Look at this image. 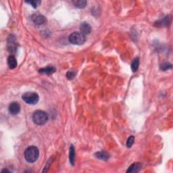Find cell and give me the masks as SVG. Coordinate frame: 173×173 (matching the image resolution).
Returning <instances> with one entry per match:
<instances>
[{
    "mask_svg": "<svg viewBox=\"0 0 173 173\" xmlns=\"http://www.w3.org/2000/svg\"><path fill=\"white\" fill-rule=\"evenodd\" d=\"M39 149L35 146H29L24 151L25 160L29 163H33L36 162L39 158Z\"/></svg>",
    "mask_w": 173,
    "mask_h": 173,
    "instance_id": "obj_1",
    "label": "cell"
},
{
    "mask_svg": "<svg viewBox=\"0 0 173 173\" xmlns=\"http://www.w3.org/2000/svg\"><path fill=\"white\" fill-rule=\"evenodd\" d=\"M95 156L97 158H99V159L102 160H105L106 161L110 158V155L109 153H107L106 151H98V152H96L95 153Z\"/></svg>",
    "mask_w": 173,
    "mask_h": 173,
    "instance_id": "obj_11",
    "label": "cell"
},
{
    "mask_svg": "<svg viewBox=\"0 0 173 173\" xmlns=\"http://www.w3.org/2000/svg\"><path fill=\"white\" fill-rule=\"evenodd\" d=\"M172 64H170L168 62H164L163 64H162L160 65V69L162 70L163 71H166L167 70H169L170 68H172Z\"/></svg>",
    "mask_w": 173,
    "mask_h": 173,
    "instance_id": "obj_17",
    "label": "cell"
},
{
    "mask_svg": "<svg viewBox=\"0 0 173 173\" xmlns=\"http://www.w3.org/2000/svg\"><path fill=\"white\" fill-rule=\"evenodd\" d=\"M80 32L83 33L84 35H89L91 31V27L87 22H83L80 26Z\"/></svg>",
    "mask_w": 173,
    "mask_h": 173,
    "instance_id": "obj_9",
    "label": "cell"
},
{
    "mask_svg": "<svg viewBox=\"0 0 173 173\" xmlns=\"http://www.w3.org/2000/svg\"><path fill=\"white\" fill-rule=\"evenodd\" d=\"M139 60L138 58H136L134 59V60L133 61L132 64H131V69L133 72H136L137 70L139 68Z\"/></svg>",
    "mask_w": 173,
    "mask_h": 173,
    "instance_id": "obj_16",
    "label": "cell"
},
{
    "mask_svg": "<svg viewBox=\"0 0 173 173\" xmlns=\"http://www.w3.org/2000/svg\"><path fill=\"white\" fill-rule=\"evenodd\" d=\"M170 22V19L169 18V16H166L162 20H158V22H156V25L158 27H163V26H167L168 25V23Z\"/></svg>",
    "mask_w": 173,
    "mask_h": 173,
    "instance_id": "obj_14",
    "label": "cell"
},
{
    "mask_svg": "<svg viewBox=\"0 0 173 173\" xmlns=\"http://www.w3.org/2000/svg\"><path fill=\"white\" fill-rule=\"evenodd\" d=\"M32 20L36 25H43L47 22V19L41 14L35 13L32 16Z\"/></svg>",
    "mask_w": 173,
    "mask_h": 173,
    "instance_id": "obj_6",
    "label": "cell"
},
{
    "mask_svg": "<svg viewBox=\"0 0 173 173\" xmlns=\"http://www.w3.org/2000/svg\"><path fill=\"white\" fill-rule=\"evenodd\" d=\"M9 112L12 115H16L20 110V106L18 102H12L8 107Z\"/></svg>",
    "mask_w": 173,
    "mask_h": 173,
    "instance_id": "obj_7",
    "label": "cell"
},
{
    "mask_svg": "<svg viewBox=\"0 0 173 173\" xmlns=\"http://www.w3.org/2000/svg\"><path fill=\"white\" fill-rule=\"evenodd\" d=\"M7 47L8 50L10 54H15L17 50V43L16 41L15 36L10 35L7 39Z\"/></svg>",
    "mask_w": 173,
    "mask_h": 173,
    "instance_id": "obj_5",
    "label": "cell"
},
{
    "mask_svg": "<svg viewBox=\"0 0 173 173\" xmlns=\"http://www.w3.org/2000/svg\"><path fill=\"white\" fill-rule=\"evenodd\" d=\"M73 2L75 7L78 8H84L87 3V2L85 0H76V1H73Z\"/></svg>",
    "mask_w": 173,
    "mask_h": 173,
    "instance_id": "obj_15",
    "label": "cell"
},
{
    "mask_svg": "<svg viewBox=\"0 0 173 173\" xmlns=\"http://www.w3.org/2000/svg\"><path fill=\"white\" fill-rule=\"evenodd\" d=\"M39 72L42 74H47V75H52L56 72V68L53 66H47L45 68L39 69Z\"/></svg>",
    "mask_w": 173,
    "mask_h": 173,
    "instance_id": "obj_13",
    "label": "cell"
},
{
    "mask_svg": "<svg viewBox=\"0 0 173 173\" xmlns=\"http://www.w3.org/2000/svg\"><path fill=\"white\" fill-rule=\"evenodd\" d=\"M141 166H142V164H141L140 162H135V163L131 164L128 168L126 172L128 173H136L138 172L139 170H141Z\"/></svg>",
    "mask_w": 173,
    "mask_h": 173,
    "instance_id": "obj_8",
    "label": "cell"
},
{
    "mask_svg": "<svg viewBox=\"0 0 173 173\" xmlns=\"http://www.w3.org/2000/svg\"><path fill=\"white\" fill-rule=\"evenodd\" d=\"M33 121L37 125H43L48 121L47 114L42 110H36L33 114Z\"/></svg>",
    "mask_w": 173,
    "mask_h": 173,
    "instance_id": "obj_2",
    "label": "cell"
},
{
    "mask_svg": "<svg viewBox=\"0 0 173 173\" xmlns=\"http://www.w3.org/2000/svg\"><path fill=\"white\" fill-rule=\"evenodd\" d=\"M22 99L27 104L35 105L39 102V97L35 92H26L22 96Z\"/></svg>",
    "mask_w": 173,
    "mask_h": 173,
    "instance_id": "obj_4",
    "label": "cell"
},
{
    "mask_svg": "<svg viewBox=\"0 0 173 173\" xmlns=\"http://www.w3.org/2000/svg\"><path fill=\"white\" fill-rule=\"evenodd\" d=\"M68 40L72 44L80 45H83L86 41V37L85 35H84L82 33L76 31L69 35Z\"/></svg>",
    "mask_w": 173,
    "mask_h": 173,
    "instance_id": "obj_3",
    "label": "cell"
},
{
    "mask_svg": "<svg viewBox=\"0 0 173 173\" xmlns=\"http://www.w3.org/2000/svg\"><path fill=\"white\" fill-rule=\"evenodd\" d=\"M27 3H30L31 6H33L34 8H37V6H39V4L41 3V1H26Z\"/></svg>",
    "mask_w": 173,
    "mask_h": 173,
    "instance_id": "obj_19",
    "label": "cell"
},
{
    "mask_svg": "<svg viewBox=\"0 0 173 173\" xmlns=\"http://www.w3.org/2000/svg\"><path fill=\"white\" fill-rule=\"evenodd\" d=\"M66 77L69 80L73 79L75 77V72H73V71H68L66 74Z\"/></svg>",
    "mask_w": 173,
    "mask_h": 173,
    "instance_id": "obj_20",
    "label": "cell"
},
{
    "mask_svg": "<svg viewBox=\"0 0 173 173\" xmlns=\"http://www.w3.org/2000/svg\"><path fill=\"white\" fill-rule=\"evenodd\" d=\"M69 160L70 164L73 166H75V147L73 145H70V150H69Z\"/></svg>",
    "mask_w": 173,
    "mask_h": 173,
    "instance_id": "obj_12",
    "label": "cell"
},
{
    "mask_svg": "<svg viewBox=\"0 0 173 173\" xmlns=\"http://www.w3.org/2000/svg\"><path fill=\"white\" fill-rule=\"evenodd\" d=\"M8 66H9L10 68L11 69H14L15 68L16 66H17V60H16V59L15 57L14 56H10L8 57Z\"/></svg>",
    "mask_w": 173,
    "mask_h": 173,
    "instance_id": "obj_10",
    "label": "cell"
},
{
    "mask_svg": "<svg viewBox=\"0 0 173 173\" xmlns=\"http://www.w3.org/2000/svg\"><path fill=\"white\" fill-rule=\"evenodd\" d=\"M134 141H135V137L133 136L129 137L127 140V142H126V146H127V147L129 148V147H132V145H133L134 143Z\"/></svg>",
    "mask_w": 173,
    "mask_h": 173,
    "instance_id": "obj_18",
    "label": "cell"
}]
</instances>
